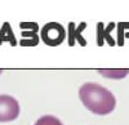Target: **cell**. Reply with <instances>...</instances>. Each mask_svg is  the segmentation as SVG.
<instances>
[{"label": "cell", "instance_id": "6da1fadb", "mask_svg": "<svg viewBox=\"0 0 129 125\" xmlns=\"http://www.w3.org/2000/svg\"><path fill=\"white\" fill-rule=\"evenodd\" d=\"M79 98L83 105L95 115H109L116 106L112 93L97 82H85L79 89Z\"/></svg>", "mask_w": 129, "mask_h": 125}, {"label": "cell", "instance_id": "7a4b0ae2", "mask_svg": "<svg viewBox=\"0 0 129 125\" xmlns=\"http://www.w3.org/2000/svg\"><path fill=\"white\" fill-rule=\"evenodd\" d=\"M41 40L49 47H57L62 44V41L66 37V32L62 25L58 22H48L41 27Z\"/></svg>", "mask_w": 129, "mask_h": 125}, {"label": "cell", "instance_id": "3957f363", "mask_svg": "<svg viewBox=\"0 0 129 125\" xmlns=\"http://www.w3.org/2000/svg\"><path fill=\"white\" fill-rule=\"evenodd\" d=\"M19 115L18 101L12 96L0 94V122L13 121Z\"/></svg>", "mask_w": 129, "mask_h": 125}, {"label": "cell", "instance_id": "277c9868", "mask_svg": "<svg viewBox=\"0 0 129 125\" xmlns=\"http://www.w3.org/2000/svg\"><path fill=\"white\" fill-rule=\"evenodd\" d=\"M4 41H8V43H10L13 47L17 44V40H16V37L13 35V31H12V28H10L8 22H4L2 30H0V44L4 43Z\"/></svg>", "mask_w": 129, "mask_h": 125}, {"label": "cell", "instance_id": "5b68a950", "mask_svg": "<svg viewBox=\"0 0 129 125\" xmlns=\"http://www.w3.org/2000/svg\"><path fill=\"white\" fill-rule=\"evenodd\" d=\"M98 74L106 76L107 79H124L128 74L129 70L128 68H121V70H98Z\"/></svg>", "mask_w": 129, "mask_h": 125}, {"label": "cell", "instance_id": "8992f818", "mask_svg": "<svg viewBox=\"0 0 129 125\" xmlns=\"http://www.w3.org/2000/svg\"><path fill=\"white\" fill-rule=\"evenodd\" d=\"M35 125H63V124L54 116L45 115V116H41L40 119H38Z\"/></svg>", "mask_w": 129, "mask_h": 125}, {"label": "cell", "instance_id": "52a82bcc", "mask_svg": "<svg viewBox=\"0 0 129 125\" xmlns=\"http://www.w3.org/2000/svg\"><path fill=\"white\" fill-rule=\"evenodd\" d=\"M125 35V37H129V23H119V37L123 35Z\"/></svg>", "mask_w": 129, "mask_h": 125}, {"label": "cell", "instance_id": "ba28073f", "mask_svg": "<svg viewBox=\"0 0 129 125\" xmlns=\"http://www.w3.org/2000/svg\"><path fill=\"white\" fill-rule=\"evenodd\" d=\"M0 74H2V70H0Z\"/></svg>", "mask_w": 129, "mask_h": 125}]
</instances>
